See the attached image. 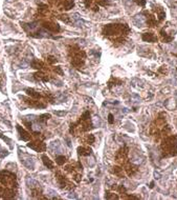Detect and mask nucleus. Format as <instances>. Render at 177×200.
I'll return each instance as SVG.
<instances>
[{
  "label": "nucleus",
  "mask_w": 177,
  "mask_h": 200,
  "mask_svg": "<svg viewBox=\"0 0 177 200\" xmlns=\"http://www.w3.org/2000/svg\"><path fill=\"white\" fill-rule=\"evenodd\" d=\"M154 175H155V178H157V179L160 178V175H159V173H155Z\"/></svg>",
  "instance_id": "obj_37"
},
{
  "label": "nucleus",
  "mask_w": 177,
  "mask_h": 200,
  "mask_svg": "<svg viewBox=\"0 0 177 200\" xmlns=\"http://www.w3.org/2000/svg\"><path fill=\"white\" fill-rule=\"evenodd\" d=\"M59 18L61 19L62 21L66 22V23H68V22L70 21V20H69V18H68V16H66V15H61V16H59Z\"/></svg>",
  "instance_id": "obj_26"
},
{
  "label": "nucleus",
  "mask_w": 177,
  "mask_h": 200,
  "mask_svg": "<svg viewBox=\"0 0 177 200\" xmlns=\"http://www.w3.org/2000/svg\"><path fill=\"white\" fill-rule=\"evenodd\" d=\"M65 161H66V158L64 156H58V157L56 158V162L58 163L59 165H62V164H64Z\"/></svg>",
  "instance_id": "obj_22"
},
{
  "label": "nucleus",
  "mask_w": 177,
  "mask_h": 200,
  "mask_svg": "<svg viewBox=\"0 0 177 200\" xmlns=\"http://www.w3.org/2000/svg\"><path fill=\"white\" fill-rule=\"evenodd\" d=\"M38 23L37 22H31V23H21L22 28H24L25 32H27L28 34H31L33 32L36 31V28H38Z\"/></svg>",
  "instance_id": "obj_6"
},
{
  "label": "nucleus",
  "mask_w": 177,
  "mask_h": 200,
  "mask_svg": "<svg viewBox=\"0 0 177 200\" xmlns=\"http://www.w3.org/2000/svg\"><path fill=\"white\" fill-rule=\"evenodd\" d=\"M133 23H134L136 26H138V28H141V26H143V24H145V18L143 17V15H136L133 18Z\"/></svg>",
  "instance_id": "obj_9"
},
{
  "label": "nucleus",
  "mask_w": 177,
  "mask_h": 200,
  "mask_svg": "<svg viewBox=\"0 0 177 200\" xmlns=\"http://www.w3.org/2000/svg\"><path fill=\"white\" fill-rule=\"evenodd\" d=\"M66 141H67V145L69 148H71V144H70V141H69V139H66Z\"/></svg>",
  "instance_id": "obj_38"
},
{
  "label": "nucleus",
  "mask_w": 177,
  "mask_h": 200,
  "mask_svg": "<svg viewBox=\"0 0 177 200\" xmlns=\"http://www.w3.org/2000/svg\"><path fill=\"white\" fill-rule=\"evenodd\" d=\"M34 78L36 80H38V81H44V82H46V81H48L49 80L48 76L45 74H43L42 72H38V73L34 74Z\"/></svg>",
  "instance_id": "obj_11"
},
{
  "label": "nucleus",
  "mask_w": 177,
  "mask_h": 200,
  "mask_svg": "<svg viewBox=\"0 0 177 200\" xmlns=\"http://www.w3.org/2000/svg\"><path fill=\"white\" fill-rule=\"evenodd\" d=\"M26 184L30 186V188H38L39 186V183L35 180V179H33V178H30V177H27L26 178Z\"/></svg>",
  "instance_id": "obj_15"
},
{
  "label": "nucleus",
  "mask_w": 177,
  "mask_h": 200,
  "mask_svg": "<svg viewBox=\"0 0 177 200\" xmlns=\"http://www.w3.org/2000/svg\"><path fill=\"white\" fill-rule=\"evenodd\" d=\"M0 138L2 139L3 141H6V142H7V144L12 146V140H11L9 138H7V137H5V136H3L2 134H0Z\"/></svg>",
  "instance_id": "obj_24"
},
{
  "label": "nucleus",
  "mask_w": 177,
  "mask_h": 200,
  "mask_svg": "<svg viewBox=\"0 0 177 200\" xmlns=\"http://www.w3.org/2000/svg\"><path fill=\"white\" fill-rule=\"evenodd\" d=\"M68 197H69V198H72V199H76V198H78V196H76V195L74 194V193H70V195H69Z\"/></svg>",
  "instance_id": "obj_32"
},
{
  "label": "nucleus",
  "mask_w": 177,
  "mask_h": 200,
  "mask_svg": "<svg viewBox=\"0 0 177 200\" xmlns=\"http://www.w3.org/2000/svg\"><path fill=\"white\" fill-rule=\"evenodd\" d=\"M122 112H123V114H127V113L129 112V110H128L127 108H124L122 110Z\"/></svg>",
  "instance_id": "obj_35"
},
{
  "label": "nucleus",
  "mask_w": 177,
  "mask_h": 200,
  "mask_svg": "<svg viewBox=\"0 0 177 200\" xmlns=\"http://www.w3.org/2000/svg\"><path fill=\"white\" fill-rule=\"evenodd\" d=\"M55 114L57 115V116H59V117H63V116H65V115L67 114V112H64V111H62V112H55Z\"/></svg>",
  "instance_id": "obj_28"
},
{
  "label": "nucleus",
  "mask_w": 177,
  "mask_h": 200,
  "mask_svg": "<svg viewBox=\"0 0 177 200\" xmlns=\"http://www.w3.org/2000/svg\"><path fill=\"white\" fill-rule=\"evenodd\" d=\"M124 31L129 32V28L127 24H108L103 28V34L110 36V35H114L115 33H124Z\"/></svg>",
  "instance_id": "obj_2"
},
{
  "label": "nucleus",
  "mask_w": 177,
  "mask_h": 200,
  "mask_svg": "<svg viewBox=\"0 0 177 200\" xmlns=\"http://www.w3.org/2000/svg\"><path fill=\"white\" fill-rule=\"evenodd\" d=\"M73 5H74V2H73V0H65V1H64V9H72Z\"/></svg>",
  "instance_id": "obj_20"
},
{
  "label": "nucleus",
  "mask_w": 177,
  "mask_h": 200,
  "mask_svg": "<svg viewBox=\"0 0 177 200\" xmlns=\"http://www.w3.org/2000/svg\"><path fill=\"white\" fill-rule=\"evenodd\" d=\"M20 157H21V161L23 162V164H24L28 169H35V161H34V159H33V157H31L30 155H26V154H22V156L20 155Z\"/></svg>",
  "instance_id": "obj_3"
},
{
  "label": "nucleus",
  "mask_w": 177,
  "mask_h": 200,
  "mask_svg": "<svg viewBox=\"0 0 177 200\" xmlns=\"http://www.w3.org/2000/svg\"><path fill=\"white\" fill-rule=\"evenodd\" d=\"M25 92L27 93L28 96H31V97H33V98H35V99L40 98V97H41V95H40L38 92H36L34 89H26V91H25Z\"/></svg>",
  "instance_id": "obj_17"
},
{
  "label": "nucleus",
  "mask_w": 177,
  "mask_h": 200,
  "mask_svg": "<svg viewBox=\"0 0 177 200\" xmlns=\"http://www.w3.org/2000/svg\"><path fill=\"white\" fill-rule=\"evenodd\" d=\"M113 172L115 173V174H119V173L121 172V169H119V167H114V169H113Z\"/></svg>",
  "instance_id": "obj_34"
},
{
  "label": "nucleus",
  "mask_w": 177,
  "mask_h": 200,
  "mask_svg": "<svg viewBox=\"0 0 177 200\" xmlns=\"http://www.w3.org/2000/svg\"><path fill=\"white\" fill-rule=\"evenodd\" d=\"M49 118H50V115L49 114H43V115H41L40 117H38V120H39L41 123H44V124H45V122L49 119Z\"/></svg>",
  "instance_id": "obj_21"
},
{
  "label": "nucleus",
  "mask_w": 177,
  "mask_h": 200,
  "mask_svg": "<svg viewBox=\"0 0 177 200\" xmlns=\"http://www.w3.org/2000/svg\"><path fill=\"white\" fill-rule=\"evenodd\" d=\"M78 152H79L80 155H82V156H88V155L91 154V148H78Z\"/></svg>",
  "instance_id": "obj_16"
},
{
  "label": "nucleus",
  "mask_w": 177,
  "mask_h": 200,
  "mask_svg": "<svg viewBox=\"0 0 177 200\" xmlns=\"http://www.w3.org/2000/svg\"><path fill=\"white\" fill-rule=\"evenodd\" d=\"M0 182L2 185L9 186L13 190L17 188V178L14 173L9 172V171H1L0 172Z\"/></svg>",
  "instance_id": "obj_1"
},
{
  "label": "nucleus",
  "mask_w": 177,
  "mask_h": 200,
  "mask_svg": "<svg viewBox=\"0 0 177 200\" xmlns=\"http://www.w3.org/2000/svg\"><path fill=\"white\" fill-rule=\"evenodd\" d=\"M135 2L137 3V4H139L141 6H143L146 4V0H135Z\"/></svg>",
  "instance_id": "obj_29"
},
{
  "label": "nucleus",
  "mask_w": 177,
  "mask_h": 200,
  "mask_svg": "<svg viewBox=\"0 0 177 200\" xmlns=\"http://www.w3.org/2000/svg\"><path fill=\"white\" fill-rule=\"evenodd\" d=\"M30 64H31V63H30L26 59H24V60H23V61L19 64V66H20V68H28V65H30Z\"/></svg>",
  "instance_id": "obj_23"
},
{
  "label": "nucleus",
  "mask_w": 177,
  "mask_h": 200,
  "mask_svg": "<svg viewBox=\"0 0 177 200\" xmlns=\"http://www.w3.org/2000/svg\"><path fill=\"white\" fill-rule=\"evenodd\" d=\"M108 117H109V119H108V121H109V123H113V121H114V120H113V116L111 114L109 115V116H108Z\"/></svg>",
  "instance_id": "obj_33"
},
{
  "label": "nucleus",
  "mask_w": 177,
  "mask_h": 200,
  "mask_svg": "<svg viewBox=\"0 0 177 200\" xmlns=\"http://www.w3.org/2000/svg\"><path fill=\"white\" fill-rule=\"evenodd\" d=\"M49 148H50L52 152H56V153H58V154L62 153V150H61V148H60V141H58V140L52 142L50 145H49Z\"/></svg>",
  "instance_id": "obj_10"
},
{
  "label": "nucleus",
  "mask_w": 177,
  "mask_h": 200,
  "mask_svg": "<svg viewBox=\"0 0 177 200\" xmlns=\"http://www.w3.org/2000/svg\"><path fill=\"white\" fill-rule=\"evenodd\" d=\"M71 18H72V21L74 22V23H76L78 26H81V25L84 23V21H83L82 19H81V17L79 16V14H76H76H73V15L71 16Z\"/></svg>",
  "instance_id": "obj_14"
},
{
  "label": "nucleus",
  "mask_w": 177,
  "mask_h": 200,
  "mask_svg": "<svg viewBox=\"0 0 177 200\" xmlns=\"http://www.w3.org/2000/svg\"><path fill=\"white\" fill-rule=\"evenodd\" d=\"M93 142H95V137H93V135H89L88 143H89V144H91V143H93Z\"/></svg>",
  "instance_id": "obj_30"
},
{
  "label": "nucleus",
  "mask_w": 177,
  "mask_h": 200,
  "mask_svg": "<svg viewBox=\"0 0 177 200\" xmlns=\"http://www.w3.org/2000/svg\"><path fill=\"white\" fill-rule=\"evenodd\" d=\"M6 1H7V2H11V1H13V0H6Z\"/></svg>",
  "instance_id": "obj_39"
},
{
  "label": "nucleus",
  "mask_w": 177,
  "mask_h": 200,
  "mask_svg": "<svg viewBox=\"0 0 177 200\" xmlns=\"http://www.w3.org/2000/svg\"><path fill=\"white\" fill-rule=\"evenodd\" d=\"M42 26L45 30H47L48 32H50V33H58V32H60V26H59V24H57V23H54V22H43L42 23Z\"/></svg>",
  "instance_id": "obj_4"
},
{
  "label": "nucleus",
  "mask_w": 177,
  "mask_h": 200,
  "mask_svg": "<svg viewBox=\"0 0 177 200\" xmlns=\"http://www.w3.org/2000/svg\"><path fill=\"white\" fill-rule=\"evenodd\" d=\"M28 148H33L37 152H44L46 150V145L45 143H43L41 141H36V142H30L27 144Z\"/></svg>",
  "instance_id": "obj_5"
},
{
  "label": "nucleus",
  "mask_w": 177,
  "mask_h": 200,
  "mask_svg": "<svg viewBox=\"0 0 177 200\" xmlns=\"http://www.w3.org/2000/svg\"><path fill=\"white\" fill-rule=\"evenodd\" d=\"M23 100H25V102L27 103V104H30L31 106H34V108H45V104H43V103H41L40 101H35V100H30V99H26L24 98V97H21Z\"/></svg>",
  "instance_id": "obj_8"
},
{
  "label": "nucleus",
  "mask_w": 177,
  "mask_h": 200,
  "mask_svg": "<svg viewBox=\"0 0 177 200\" xmlns=\"http://www.w3.org/2000/svg\"><path fill=\"white\" fill-rule=\"evenodd\" d=\"M47 61H48L49 63H55V62H57V59H56L54 56H48V57H47Z\"/></svg>",
  "instance_id": "obj_27"
},
{
  "label": "nucleus",
  "mask_w": 177,
  "mask_h": 200,
  "mask_svg": "<svg viewBox=\"0 0 177 200\" xmlns=\"http://www.w3.org/2000/svg\"><path fill=\"white\" fill-rule=\"evenodd\" d=\"M7 155H9V152L6 151H4V150H3L2 148H1V146H0V157H5V156H7Z\"/></svg>",
  "instance_id": "obj_25"
},
{
  "label": "nucleus",
  "mask_w": 177,
  "mask_h": 200,
  "mask_svg": "<svg viewBox=\"0 0 177 200\" xmlns=\"http://www.w3.org/2000/svg\"><path fill=\"white\" fill-rule=\"evenodd\" d=\"M17 129H18V133L20 134V138H21L23 141H27V140H30L31 135H30L24 129H22L20 125H17Z\"/></svg>",
  "instance_id": "obj_7"
},
{
  "label": "nucleus",
  "mask_w": 177,
  "mask_h": 200,
  "mask_svg": "<svg viewBox=\"0 0 177 200\" xmlns=\"http://www.w3.org/2000/svg\"><path fill=\"white\" fill-rule=\"evenodd\" d=\"M143 39L145 41H149V42H155L157 38L152 33H145V34H143Z\"/></svg>",
  "instance_id": "obj_12"
},
{
  "label": "nucleus",
  "mask_w": 177,
  "mask_h": 200,
  "mask_svg": "<svg viewBox=\"0 0 177 200\" xmlns=\"http://www.w3.org/2000/svg\"><path fill=\"white\" fill-rule=\"evenodd\" d=\"M55 72H56V73H58V74H60V75H63V72H62V70H61V68H60V66H57V68H55Z\"/></svg>",
  "instance_id": "obj_31"
},
{
  "label": "nucleus",
  "mask_w": 177,
  "mask_h": 200,
  "mask_svg": "<svg viewBox=\"0 0 177 200\" xmlns=\"http://www.w3.org/2000/svg\"><path fill=\"white\" fill-rule=\"evenodd\" d=\"M57 179H58L59 183L61 185V188H66V180L63 176H61L60 174H57Z\"/></svg>",
  "instance_id": "obj_19"
},
{
  "label": "nucleus",
  "mask_w": 177,
  "mask_h": 200,
  "mask_svg": "<svg viewBox=\"0 0 177 200\" xmlns=\"http://www.w3.org/2000/svg\"><path fill=\"white\" fill-rule=\"evenodd\" d=\"M49 1H50V2H52V3H56V4H58L60 0H49Z\"/></svg>",
  "instance_id": "obj_36"
},
{
  "label": "nucleus",
  "mask_w": 177,
  "mask_h": 200,
  "mask_svg": "<svg viewBox=\"0 0 177 200\" xmlns=\"http://www.w3.org/2000/svg\"><path fill=\"white\" fill-rule=\"evenodd\" d=\"M31 66L34 68H44V64H43L42 62H40L39 60H37V59H33V61L31 62Z\"/></svg>",
  "instance_id": "obj_18"
},
{
  "label": "nucleus",
  "mask_w": 177,
  "mask_h": 200,
  "mask_svg": "<svg viewBox=\"0 0 177 200\" xmlns=\"http://www.w3.org/2000/svg\"><path fill=\"white\" fill-rule=\"evenodd\" d=\"M42 160H43V163H44V165L47 166V169H54V163L52 162V160L49 159L47 156L43 155V156H42Z\"/></svg>",
  "instance_id": "obj_13"
}]
</instances>
